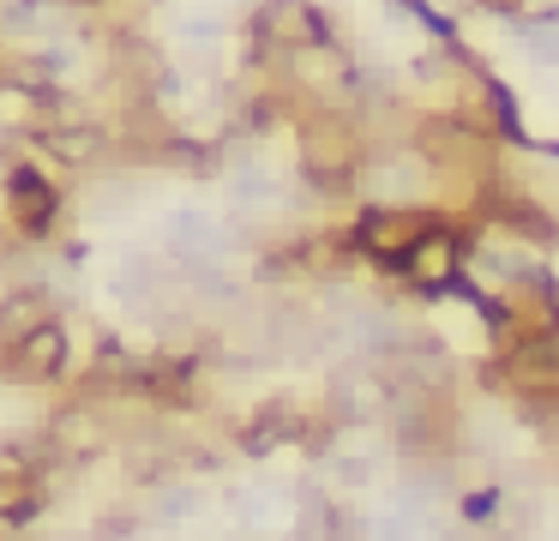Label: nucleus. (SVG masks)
Masks as SVG:
<instances>
[{
    "mask_svg": "<svg viewBox=\"0 0 559 541\" xmlns=\"http://www.w3.org/2000/svg\"><path fill=\"white\" fill-rule=\"evenodd\" d=\"M367 144L373 139L355 108H295V175L313 199H355Z\"/></svg>",
    "mask_w": 559,
    "mask_h": 541,
    "instance_id": "nucleus-1",
    "label": "nucleus"
},
{
    "mask_svg": "<svg viewBox=\"0 0 559 541\" xmlns=\"http://www.w3.org/2000/svg\"><path fill=\"white\" fill-rule=\"evenodd\" d=\"M73 216V187L67 175H55L43 156H31L25 144L13 139L7 163H0V223L19 247H55Z\"/></svg>",
    "mask_w": 559,
    "mask_h": 541,
    "instance_id": "nucleus-2",
    "label": "nucleus"
},
{
    "mask_svg": "<svg viewBox=\"0 0 559 541\" xmlns=\"http://www.w3.org/2000/svg\"><path fill=\"white\" fill-rule=\"evenodd\" d=\"M469 259H475V223L469 216H451V211H439L433 223L415 235V247H409V259H403V271H397V283L409 289L415 301H439V295H451V289L469 277Z\"/></svg>",
    "mask_w": 559,
    "mask_h": 541,
    "instance_id": "nucleus-3",
    "label": "nucleus"
},
{
    "mask_svg": "<svg viewBox=\"0 0 559 541\" xmlns=\"http://www.w3.org/2000/svg\"><path fill=\"white\" fill-rule=\"evenodd\" d=\"M313 43H337V24L319 0H259L247 12V72H271L277 55H295V48Z\"/></svg>",
    "mask_w": 559,
    "mask_h": 541,
    "instance_id": "nucleus-4",
    "label": "nucleus"
},
{
    "mask_svg": "<svg viewBox=\"0 0 559 541\" xmlns=\"http://www.w3.org/2000/svg\"><path fill=\"white\" fill-rule=\"evenodd\" d=\"M433 216H439V204H355V216L343 228H349V240H355V259H361L367 271L397 283L415 235H421Z\"/></svg>",
    "mask_w": 559,
    "mask_h": 541,
    "instance_id": "nucleus-5",
    "label": "nucleus"
},
{
    "mask_svg": "<svg viewBox=\"0 0 559 541\" xmlns=\"http://www.w3.org/2000/svg\"><path fill=\"white\" fill-rule=\"evenodd\" d=\"M37 439L49 445L55 469L79 475V469H91V463H97V457L115 445V421H109V409H103V403L67 391L61 403H55L49 415L37 421Z\"/></svg>",
    "mask_w": 559,
    "mask_h": 541,
    "instance_id": "nucleus-6",
    "label": "nucleus"
},
{
    "mask_svg": "<svg viewBox=\"0 0 559 541\" xmlns=\"http://www.w3.org/2000/svg\"><path fill=\"white\" fill-rule=\"evenodd\" d=\"M73 361H79V343H73V313L55 325H43L37 337H25L19 349L0 355V385H19V391H67L73 385Z\"/></svg>",
    "mask_w": 559,
    "mask_h": 541,
    "instance_id": "nucleus-7",
    "label": "nucleus"
},
{
    "mask_svg": "<svg viewBox=\"0 0 559 541\" xmlns=\"http://www.w3.org/2000/svg\"><path fill=\"white\" fill-rule=\"evenodd\" d=\"M67 295L61 289H49V283H7L0 289V355L7 349H19L25 337H37L43 325H55V319H67Z\"/></svg>",
    "mask_w": 559,
    "mask_h": 541,
    "instance_id": "nucleus-8",
    "label": "nucleus"
},
{
    "mask_svg": "<svg viewBox=\"0 0 559 541\" xmlns=\"http://www.w3.org/2000/svg\"><path fill=\"white\" fill-rule=\"evenodd\" d=\"M55 481L67 475H0V536H25L55 511Z\"/></svg>",
    "mask_w": 559,
    "mask_h": 541,
    "instance_id": "nucleus-9",
    "label": "nucleus"
},
{
    "mask_svg": "<svg viewBox=\"0 0 559 541\" xmlns=\"http://www.w3.org/2000/svg\"><path fill=\"white\" fill-rule=\"evenodd\" d=\"M139 511H145V529H181L205 511V493L187 487V481H163V487L139 493Z\"/></svg>",
    "mask_w": 559,
    "mask_h": 541,
    "instance_id": "nucleus-10",
    "label": "nucleus"
},
{
    "mask_svg": "<svg viewBox=\"0 0 559 541\" xmlns=\"http://www.w3.org/2000/svg\"><path fill=\"white\" fill-rule=\"evenodd\" d=\"M506 499H511L506 487H469L457 499V517H463V524H493V517L506 511Z\"/></svg>",
    "mask_w": 559,
    "mask_h": 541,
    "instance_id": "nucleus-11",
    "label": "nucleus"
},
{
    "mask_svg": "<svg viewBox=\"0 0 559 541\" xmlns=\"http://www.w3.org/2000/svg\"><path fill=\"white\" fill-rule=\"evenodd\" d=\"M19 7H67V0H19Z\"/></svg>",
    "mask_w": 559,
    "mask_h": 541,
    "instance_id": "nucleus-12",
    "label": "nucleus"
}]
</instances>
